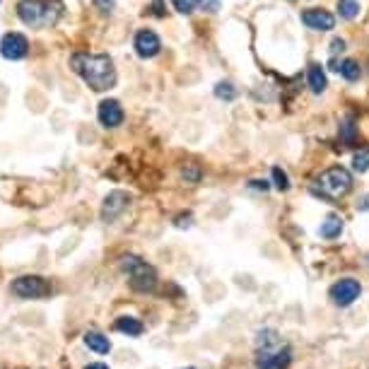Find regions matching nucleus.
Segmentation results:
<instances>
[{
  "instance_id": "29",
  "label": "nucleus",
  "mask_w": 369,
  "mask_h": 369,
  "mask_svg": "<svg viewBox=\"0 0 369 369\" xmlns=\"http://www.w3.org/2000/svg\"><path fill=\"white\" fill-rule=\"evenodd\" d=\"M357 210H359V212H369V193H367V196H364V198H359Z\"/></svg>"
},
{
  "instance_id": "2",
  "label": "nucleus",
  "mask_w": 369,
  "mask_h": 369,
  "mask_svg": "<svg viewBox=\"0 0 369 369\" xmlns=\"http://www.w3.org/2000/svg\"><path fill=\"white\" fill-rule=\"evenodd\" d=\"M17 15L27 27H54L63 15L60 0H22L17 5Z\"/></svg>"
},
{
  "instance_id": "9",
  "label": "nucleus",
  "mask_w": 369,
  "mask_h": 369,
  "mask_svg": "<svg viewBox=\"0 0 369 369\" xmlns=\"http://www.w3.org/2000/svg\"><path fill=\"white\" fill-rule=\"evenodd\" d=\"M27 51H30V41L20 32H10V34H5L0 39V54H3V58L20 60L27 56Z\"/></svg>"
},
{
  "instance_id": "30",
  "label": "nucleus",
  "mask_w": 369,
  "mask_h": 369,
  "mask_svg": "<svg viewBox=\"0 0 369 369\" xmlns=\"http://www.w3.org/2000/svg\"><path fill=\"white\" fill-rule=\"evenodd\" d=\"M97 5H99V8H107V12H111L113 0H97Z\"/></svg>"
},
{
  "instance_id": "13",
  "label": "nucleus",
  "mask_w": 369,
  "mask_h": 369,
  "mask_svg": "<svg viewBox=\"0 0 369 369\" xmlns=\"http://www.w3.org/2000/svg\"><path fill=\"white\" fill-rule=\"evenodd\" d=\"M113 328H116L118 333L131 335V338H138V335H143V333H145L143 321L135 319V316H118V319L113 321Z\"/></svg>"
},
{
  "instance_id": "6",
  "label": "nucleus",
  "mask_w": 369,
  "mask_h": 369,
  "mask_svg": "<svg viewBox=\"0 0 369 369\" xmlns=\"http://www.w3.org/2000/svg\"><path fill=\"white\" fill-rule=\"evenodd\" d=\"M131 205V193L126 191H111L102 203V222H116Z\"/></svg>"
},
{
  "instance_id": "31",
  "label": "nucleus",
  "mask_w": 369,
  "mask_h": 369,
  "mask_svg": "<svg viewBox=\"0 0 369 369\" xmlns=\"http://www.w3.org/2000/svg\"><path fill=\"white\" fill-rule=\"evenodd\" d=\"M85 369H109V367L104 362H94V364H87Z\"/></svg>"
},
{
  "instance_id": "4",
  "label": "nucleus",
  "mask_w": 369,
  "mask_h": 369,
  "mask_svg": "<svg viewBox=\"0 0 369 369\" xmlns=\"http://www.w3.org/2000/svg\"><path fill=\"white\" fill-rule=\"evenodd\" d=\"M121 268L128 273V282L135 292H153L157 287V273L153 266L143 261L138 256H123Z\"/></svg>"
},
{
  "instance_id": "28",
  "label": "nucleus",
  "mask_w": 369,
  "mask_h": 369,
  "mask_svg": "<svg viewBox=\"0 0 369 369\" xmlns=\"http://www.w3.org/2000/svg\"><path fill=\"white\" fill-rule=\"evenodd\" d=\"M198 169H183V179H188V181H198Z\"/></svg>"
},
{
  "instance_id": "25",
  "label": "nucleus",
  "mask_w": 369,
  "mask_h": 369,
  "mask_svg": "<svg viewBox=\"0 0 369 369\" xmlns=\"http://www.w3.org/2000/svg\"><path fill=\"white\" fill-rule=\"evenodd\" d=\"M198 5L205 12H217L220 10V0H198Z\"/></svg>"
},
{
  "instance_id": "18",
  "label": "nucleus",
  "mask_w": 369,
  "mask_h": 369,
  "mask_svg": "<svg viewBox=\"0 0 369 369\" xmlns=\"http://www.w3.org/2000/svg\"><path fill=\"white\" fill-rule=\"evenodd\" d=\"M340 140L348 145H353L357 140V126H355V118L348 116L343 123H340Z\"/></svg>"
},
{
  "instance_id": "7",
  "label": "nucleus",
  "mask_w": 369,
  "mask_h": 369,
  "mask_svg": "<svg viewBox=\"0 0 369 369\" xmlns=\"http://www.w3.org/2000/svg\"><path fill=\"white\" fill-rule=\"evenodd\" d=\"M292 362V350L290 348H266L258 350L256 367L258 369H287Z\"/></svg>"
},
{
  "instance_id": "19",
  "label": "nucleus",
  "mask_w": 369,
  "mask_h": 369,
  "mask_svg": "<svg viewBox=\"0 0 369 369\" xmlns=\"http://www.w3.org/2000/svg\"><path fill=\"white\" fill-rule=\"evenodd\" d=\"M338 15L343 20H355L359 15V3L357 0H338Z\"/></svg>"
},
{
  "instance_id": "32",
  "label": "nucleus",
  "mask_w": 369,
  "mask_h": 369,
  "mask_svg": "<svg viewBox=\"0 0 369 369\" xmlns=\"http://www.w3.org/2000/svg\"><path fill=\"white\" fill-rule=\"evenodd\" d=\"M183 369H193V367H183Z\"/></svg>"
},
{
  "instance_id": "10",
  "label": "nucleus",
  "mask_w": 369,
  "mask_h": 369,
  "mask_svg": "<svg viewBox=\"0 0 369 369\" xmlns=\"http://www.w3.org/2000/svg\"><path fill=\"white\" fill-rule=\"evenodd\" d=\"M302 22L314 32H328L335 27V17L328 10H324V8H309V10H304L302 12Z\"/></svg>"
},
{
  "instance_id": "17",
  "label": "nucleus",
  "mask_w": 369,
  "mask_h": 369,
  "mask_svg": "<svg viewBox=\"0 0 369 369\" xmlns=\"http://www.w3.org/2000/svg\"><path fill=\"white\" fill-rule=\"evenodd\" d=\"M340 75H343L348 82H355V80H359V75H362V68H359L357 60L345 58V60H340Z\"/></svg>"
},
{
  "instance_id": "22",
  "label": "nucleus",
  "mask_w": 369,
  "mask_h": 369,
  "mask_svg": "<svg viewBox=\"0 0 369 369\" xmlns=\"http://www.w3.org/2000/svg\"><path fill=\"white\" fill-rule=\"evenodd\" d=\"M215 97L217 99H225V102H232L236 97V89L232 82H217L215 85Z\"/></svg>"
},
{
  "instance_id": "1",
  "label": "nucleus",
  "mask_w": 369,
  "mask_h": 369,
  "mask_svg": "<svg viewBox=\"0 0 369 369\" xmlns=\"http://www.w3.org/2000/svg\"><path fill=\"white\" fill-rule=\"evenodd\" d=\"M70 65L94 92H107L116 85V68L107 54H75Z\"/></svg>"
},
{
  "instance_id": "21",
  "label": "nucleus",
  "mask_w": 369,
  "mask_h": 369,
  "mask_svg": "<svg viewBox=\"0 0 369 369\" xmlns=\"http://www.w3.org/2000/svg\"><path fill=\"white\" fill-rule=\"evenodd\" d=\"M353 169H355V172H359V174L369 172V148L359 150V153L355 155V157H353Z\"/></svg>"
},
{
  "instance_id": "27",
  "label": "nucleus",
  "mask_w": 369,
  "mask_h": 369,
  "mask_svg": "<svg viewBox=\"0 0 369 369\" xmlns=\"http://www.w3.org/2000/svg\"><path fill=\"white\" fill-rule=\"evenodd\" d=\"M249 186H251V188H258V191H268V188H271V186H268V181H261V179H254V181L249 183Z\"/></svg>"
},
{
  "instance_id": "12",
  "label": "nucleus",
  "mask_w": 369,
  "mask_h": 369,
  "mask_svg": "<svg viewBox=\"0 0 369 369\" xmlns=\"http://www.w3.org/2000/svg\"><path fill=\"white\" fill-rule=\"evenodd\" d=\"M97 116H99V123H102L104 128H116V126L123 123V109L116 99H104V102L99 104Z\"/></svg>"
},
{
  "instance_id": "23",
  "label": "nucleus",
  "mask_w": 369,
  "mask_h": 369,
  "mask_svg": "<svg viewBox=\"0 0 369 369\" xmlns=\"http://www.w3.org/2000/svg\"><path fill=\"white\" fill-rule=\"evenodd\" d=\"M273 181H276L278 191H287L290 188V179H287V174L280 167H273Z\"/></svg>"
},
{
  "instance_id": "8",
  "label": "nucleus",
  "mask_w": 369,
  "mask_h": 369,
  "mask_svg": "<svg viewBox=\"0 0 369 369\" xmlns=\"http://www.w3.org/2000/svg\"><path fill=\"white\" fill-rule=\"evenodd\" d=\"M359 292H362V287H359V282L355 278H343V280H338L331 287L328 295L335 306H350L359 297Z\"/></svg>"
},
{
  "instance_id": "5",
  "label": "nucleus",
  "mask_w": 369,
  "mask_h": 369,
  "mask_svg": "<svg viewBox=\"0 0 369 369\" xmlns=\"http://www.w3.org/2000/svg\"><path fill=\"white\" fill-rule=\"evenodd\" d=\"M10 290L20 300H41V297L51 295V282L41 276H22L17 280H12Z\"/></svg>"
},
{
  "instance_id": "16",
  "label": "nucleus",
  "mask_w": 369,
  "mask_h": 369,
  "mask_svg": "<svg viewBox=\"0 0 369 369\" xmlns=\"http://www.w3.org/2000/svg\"><path fill=\"white\" fill-rule=\"evenodd\" d=\"M309 87L314 94H321L326 87H328V80H326V73L319 63H311L309 65Z\"/></svg>"
},
{
  "instance_id": "11",
  "label": "nucleus",
  "mask_w": 369,
  "mask_h": 369,
  "mask_svg": "<svg viewBox=\"0 0 369 369\" xmlns=\"http://www.w3.org/2000/svg\"><path fill=\"white\" fill-rule=\"evenodd\" d=\"M133 46L140 58H155V56L159 54V49H162V41H159V36L155 34L153 30H140L138 34H135Z\"/></svg>"
},
{
  "instance_id": "26",
  "label": "nucleus",
  "mask_w": 369,
  "mask_h": 369,
  "mask_svg": "<svg viewBox=\"0 0 369 369\" xmlns=\"http://www.w3.org/2000/svg\"><path fill=\"white\" fill-rule=\"evenodd\" d=\"M338 51H345V41L343 39H338V36H335L333 41H331V54H338Z\"/></svg>"
},
{
  "instance_id": "15",
  "label": "nucleus",
  "mask_w": 369,
  "mask_h": 369,
  "mask_svg": "<svg viewBox=\"0 0 369 369\" xmlns=\"http://www.w3.org/2000/svg\"><path fill=\"white\" fill-rule=\"evenodd\" d=\"M85 345H87L89 350H94V353H99V355L111 353V340H109L107 335L99 333V331H87V333H85Z\"/></svg>"
},
{
  "instance_id": "3",
  "label": "nucleus",
  "mask_w": 369,
  "mask_h": 369,
  "mask_svg": "<svg viewBox=\"0 0 369 369\" xmlns=\"http://www.w3.org/2000/svg\"><path fill=\"white\" fill-rule=\"evenodd\" d=\"M353 188V174L345 167H331L314 181V193L324 198H343Z\"/></svg>"
},
{
  "instance_id": "14",
  "label": "nucleus",
  "mask_w": 369,
  "mask_h": 369,
  "mask_svg": "<svg viewBox=\"0 0 369 369\" xmlns=\"http://www.w3.org/2000/svg\"><path fill=\"white\" fill-rule=\"evenodd\" d=\"M340 232H343V217L335 215V212H328L326 220L321 222L319 234L324 236V239H335V236H340Z\"/></svg>"
},
{
  "instance_id": "20",
  "label": "nucleus",
  "mask_w": 369,
  "mask_h": 369,
  "mask_svg": "<svg viewBox=\"0 0 369 369\" xmlns=\"http://www.w3.org/2000/svg\"><path fill=\"white\" fill-rule=\"evenodd\" d=\"M256 345H258V350L276 348V345H278V331H273V328L258 331V335H256Z\"/></svg>"
},
{
  "instance_id": "24",
  "label": "nucleus",
  "mask_w": 369,
  "mask_h": 369,
  "mask_svg": "<svg viewBox=\"0 0 369 369\" xmlns=\"http://www.w3.org/2000/svg\"><path fill=\"white\" fill-rule=\"evenodd\" d=\"M172 5L177 12H181V15H191L193 10H196L198 0H172Z\"/></svg>"
}]
</instances>
